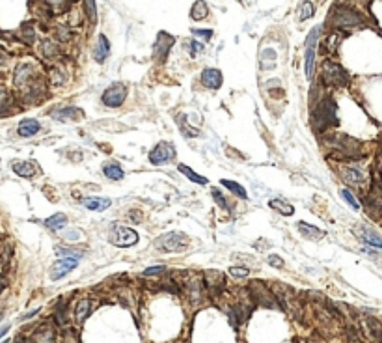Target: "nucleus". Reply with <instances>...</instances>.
Instances as JSON below:
<instances>
[{
	"instance_id": "nucleus-1",
	"label": "nucleus",
	"mask_w": 382,
	"mask_h": 343,
	"mask_svg": "<svg viewBox=\"0 0 382 343\" xmlns=\"http://www.w3.org/2000/svg\"><path fill=\"white\" fill-rule=\"evenodd\" d=\"M313 123L319 129H328L338 125V116H336V103L332 99H323L319 107L313 110Z\"/></svg>"
},
{
	"instance_id": "nucleus-2",
	"label": "nucleus",
	"mask_w": 382,
	"mask_h": 343,
	"mask_svg": "<svg viewBox=\"0 0 382 343\" xmlns=\"http://www.w3.org/2000/svg\"><path fill=\"white\" fill-rule=\"evenodd\" d=\"M332 22L338 28H356L364 22L362 17L356 9L345 6H334L332 9Z\"/></svg>"
},
{
	"instance_id": "nucleus-3",
	"label": "nucleus",
	"mask_w": 382,
	"mask_h": 343,
	"mask_svg": "<svg viewBox=\"0 0 382 343\" xmlns=\"http://www.w3.org/2000/svg\"><path fill=\"white\" fill-rule=\"evenodd\" d=\"M189 244H191V239L183 235V233H179V231L164 233L163 237H159L155 241L157 250L166 252V254H170V252H183Z\"/></svg>"
},
{
	"instance_id": "nucleus-4",
	"label": "nucleus",
	"mask_w": 382,
	"mask_h": 343,
	"mask_svg": "<svg viewBox=\"0 0 382 343\" xmlns=\"http://www.w3.org/2000/svg\"><path fill=\"white\" fill-rule=\"evenodd\" d=\"M323 80L326 86H347L349 75L340 64L326 60L323 64Z\"/></svg>"
},
{
	"instance_id": "nucleus-5",
	"label": "nucleus",
	"mask_w": 382,
	"mask_h": 343,
	"mask_svg": "<svg viewBox=\"0 0 382 343\" xmlns=\"http://www.w3.org/2000/svg\"><path fill=\"white\" fill-rule=\"evenodd\" d=\"M248 293H250V297L254 300V304H263L265 308H280V302L274 297V293H270L261 282H252Z\"/></svg>"
},
{
	"instance_id": "nucleus-6",
	"label": "nucleus",
	"mask_w": 382,
	"mask_h": 343,
	"mask_svg": "<svg viewBox=\"0 0 382 343\" xmlns=\"http://www.w3.org/2000/svg\"><path fill=\"white\" fill-rule=\"evenodd\" d=\"M108 241H110L114 246L125 248V246H133V244L138 243V233H136L135 229L125 228V226H112L110 235H108Z\"/></svg>"
},
{
	"instance_id": "nucleus-7",
	"label": "nucleus",
	"mask_w": 382,
	"mask_h": 343,
	"mask_svg": "<svg viewBox=\"0 0 382 343\" xmlns=\"http://www.w3.org/2000/svg\"><path fill=\"white\" fill-rule=\"evenodd\" d=\"M174 159H176V148H174L170 142L157 144L155 148L151 150V153H149L151 165H157V166L168 165V163L174 161Z\"/></svg>"
},
{
	"instance_id": "nucleus-8",
	"label": "nucleus",
	"mask_w": 382,
	"mask_h": 343,
	"mask_svg": "<svg viewBox=\"0 0 382 343\" xmlns=\"http://www.w3.org/2000/svg\"><path fill=\"white\" fill-rule=\"evenodd\" d=\"M319 36H321V26L313 28L308 36V41H306V77L312 80L313 79V67H315V45L319 41Z\"/></svg>"
},
{
	"instance_id": "nucleus-9",
	"label": "nucleus",
	"mask_w": 382,
	"mask_h": 343,
	"mask_svg": "<svg viewBox=\"0 0 382 343\" xmlns=\"http://www.w3.org/2000/svg\"><path fill=\"white\" fill-rule=\"evenodd\" d=\"M127 97V86L125 84H114L110 86L108 90H105L103 93V103H105L106 107L110 108H116V107H121L123 105V101Z\"/></svg>"
},
{
	"instance_id": "nucleus-10",
	"label": "nucleus",
	"mask_w": 382,
	"mask_h": 343,
	"mask_svg": "<svg viewBox=\"0 0 382 343\" xmlns=\"http://www.w3.org/2000/svg\"><path fill=\"white\" fill-rule=\"evenodd\" d=\"M174 41H176V39H174L170 34H166V32H161V34H159V37H157V41H155V47H153V58H155V62L163 64L164 60H166V56H168V52H170Z\"/></svg>"
},
{
	"instance_id": "nucleus-11",
	"label": "nucleus",
	"mask_w": 382,
	"mask_h": 343,
	"mask_svg": "<svg viewBox=\"0 0 382 343\" xmlns=\"http://www.w3.org/2000/svg\"><path fill=\"white\" fill-rule=\"evenodd\" d=\"M205 278H203V282H205V286L207 289H209V293L211 295H216V293H222V289H224V274L218 271H205V274H203Z\"/></svg>"
},
{
	"instance_id": "nucleus-12",
	"label": "nucleus",
	"mask_w": 382,
	"mask_h": 343,
	"mask_svg": "<svg viewBox=\"0 0 382 343\" xmlns=\"http://www.w3.org/2000/svg\"><path fill=\"white\" fill-rule=\"evenodd\" d=\"M77 265H78V259H73V257H64V259H60V261H56L54 267H52L50 278L60 280L62 276H65L67 272H71L73 269H77Z\"/></svg>"
},
{
	"instance_id": "nucleus-13",
	"label": "nucleus",
	"mask_w": 382,
	"mask_h": 343,
	"mask_svg": "<svg viewBox=\"0 0 382 343\" xmlns=\"http://www.w3.org/2000/svg\"><path fill=\"white\" fill-rule=\"evenodd\" d=\"M52 116L60 120V122H75V120H80L84 112L77 107H69V108H60V110H52Z\"/></svg>"
},
{
	"instance_id": "nucleus-14",
	"label": "nucleus",
	"mask_w": 382,
	"mask_h": 343,
	"mask_svg": "<svg viewBox=\"0 0 382 343\" xmlns=\"http://www.w3.org/2000/svg\"><path fill=\"white\" fill-rule=\"evenodd\" d=\"M356 231H358V237H360L364 243L371 244V246H375L377 250H381L382 248V241L379 233H375L373 229H368L366 226H356Z\"/></svg>"
},
{
	"instance_id": "nucleus-15",
	"label": "nucleus",
	"mask_w": 382,
	"mask_h": 343,
	"mask_svg": "<svg viewBox=\"0 0 382 343\" xmlns=\"http://www.w3.org/2000/svg\"><path fill=\"white\" fill-rule=\"evenodd\" d=\"M222 73L218 71V69H212V67H209V69H205L203 71V75H201V82H203V86H207V88H211V90H218L220 86H222Z\"/></svg>"
},
{
	"instance_id": "nucleus-16",
	"label": "nucleus",
	"mask_w": 382,
	"mask_h": 343,
	"mask_svg": "<svg viewBox=\"0 0 382 343\" xmlns=\"http://www.w3.org/2000/svg\"><path fill=\"white\" fill-rule=\"evenodd\" d=\"M13 172L21 177H34L39 168L34 161H19V163H13Z\"/></svg>"
},
{
	"instance_id": "nucleus-17",
	"label": "nucleus",
	"mask_w": 382,
	"mask_h": 343,
	"mask_svg": "<svg viewBox=\"0 0 382 343\" xmlns=\"http://www.w3.org/2000/svg\"><path fill=\"white\" fill-rule=\"evenodd\" d=\"M93 54H95V60H97L99 64H103L106 58H108V54H110V43H108V39H106L103 34H101L99 39H97V43H95V50H93Z\"/></svg>"
},
{
	"instance_id": "nucleus-18",
	"label": "nucleus",
	"mask_w": 382,
	"mask_h": 343,
	"mask_svg": "<svg viewBox=\"0 0 382 343\" xmlns=\"http://www.w3.org/2000/svg\"><path fill=\"white\" fill-rule=\"evenodd\" d=\"M32 343H56V332L45 325L35 332V336L32 338Z\"/></svg>"
},
{
	"instance_id": "nucleus-19",
	"label": "nucleus",
	"mask_w": 382,
	"mask_h": 343,
	"mask_svg": "<svg viewBox=\"0 0 382 343\" xmlns=\"http://www.w3.org/2000/svg\"><path fill=\"white\" fill-rule=\"evenodd\" d=\"M82 205L90 211H105L112 205V201L108 198H84L82 200Z\"/></svg>"
},
{
	"instance_id": "nucleus-20",
	"label": "nucleus",
	"mask_w": 382,
	"mask_h": 343,
	"mask_svg": "<svg viewBox=\"0 0 382 343\" xmlns=\"http://www.w3.org/2000/svg\"><path fill=\"white\" fill-rule=\"evenodd\" d=\"M39 129H41V125L35 122V120L26 118V120H22V122L19 123V135L21 136H34L35 133H39Z\"/></svg>"
},
{
	"instance_id": "nucleus-21",
	"label": "nucleus",
	"mask_w": 382,
	"mask_h": 343,
	"mask_svg": "<svg viewBox=\"0 0 382 343\" xmlns=\"http://www.w3.org/2000/svg\"><path fill=\"white\" fill-rule=\"evenodd\" d=\"M341 177L345 179L347 183H354V185H358V183H362V181H366V175H364L358 168H351V166H347V168L341 170Z\"/></svg>"
},
{
	"instance_id": "nucleus-22",
	"label": "nucleus",
	"mask_w": 382,
	"mask_h": 343,
	"mask_svg": "<svg viewBox=\"0 0 382 343\" xmlns=\"http://www.w3.org/2000/svg\"><path fill=\"white\" fill-rule=\"evenodd\" d=\"M90 310H92V302H90V300L88 299L78 300L77 308H75V319H77L78 325L84 323V319L88 317V314H90Z\"/></svg>"
},
{
	"instance_id": "nucleus-23",
	"label": "nucleus",
	"mask_w": 382,
	"mask_h": 343,
	"mask_svg": "<svg viewBox=\"0 0 382 343\" xmlns=\"http://www.w3.org/2000/svg\"><path fill=\"white\" fill-rule=\"evenodd\" d=\"M103 173H105L108 179H112V181H121V179L125 177V173H123V170H121V166L116 165V163H108V165H105Z\"/></svg>"
},
{
	"instance_id": "nucleus-24",
	"label": "nucleus",
	"mask_w": 382,
	"mask_h": 343,
	"mask_svg": "<svg viewBox=\"0 0 382 343\" xmlns=\"http://www.w3.org/2000/svg\"><path fill=\"white\" fill-rule=\"evenodd\" d=\"M298 229L302 231V235L310 237V239H321V237L325 235V231H321L319 228L310 226V224H306V222H300V224H298Z\"/></svg>"
},
{
	"instance_id": "nucleus-25",
	"label": "nucleus",
	"mask_w": 382,
	"mask_h": 343,
	"mask_svg": "<svg viewBox=\"0 0 382 343\" xmlns=\"http://www.w3.org/2000/svg\"><path fill=\"white\" fill-rule=\"evenodd\" d=\"M179 172H181V173H183L187 179H191V181L198 183V185H207V177H201V175H198V173L192 170V168H189V166L179 165Z\"/></svg>"
},
{
	"instance_id": "nucleus-26",
	"label": "nucleus",
	"mask_w": 382,
	"mask_h": 343,
	"mask_svg": "<svg viewBox=\"0 0 382 343\" xmlns=\"http://www.w3.org/2000/svg\"><path fill=\"white\" fill-rule=\"evenodd\" d=\"M65 222H67V218H65V214L64 213H56V214H52L50 218H47V222H45V226L49 229H60L62 226H65Z\"/></svg>"
},
{
	"instance_id": "nucleus-27",
	"label": "nucleus",
	"mask_w": 382,
	"mask_h": 343,
	"mask_svg": "<svg viewBox=\"0 0 382 343\" xmlns=\"http://www.w3.org/2000/svg\"><path fill=\"white\" fill-rule=\"evenodd\" d=\"M207 13H209V9H207L205 2H196V4L192 6L191 15H192V19H194V21H203V19L207 17Z\"/></svg>"
},
{
	"instance_id": "nucleus-28",
	"label": "nucleus",
	"mask_w": 382,
	"mask_h": 343,
	"mask_svg": "<svg viewBox=\"0 0 382 343\" xmlns=\"http://www.w3.org/2000/svg\"><path fill=\"white\" fill-rule=\"evenodd\" d=\"M30 73H32L30 65H19V67H17V71H15V84H17V86L26 84V80H28Z\"/></svg>"
},
{
	"instance_id": "nucleus-29",
	"label": "nucleus",
	"mask_w": 382,
	"mask_h": 343,
	"mask_svg": "<svg viewBox=\"0 0 382 343\" xmlns=\"http://www.w3.org/2000/svg\"><path fill=\"white\" fill-rule=\"evenodd\" d=\"M270 207L276 209V211H280V213H282L283 216H291V214L295 213V209H293V205H289V203H285L283 200H270Z\"/></svg>"
},
{
	"instance_id": "nucleus-30",
	"label": "nucleus",
	"mask_w": 382,
	"mask_h": 343,
	"mask_svg": "<svg viewBox=\"0 0 382 343\" xmlns=\"http://www.w3.org/2000/svg\"><path fill=\"white\" fill-rule=\"evenodd\" d=\"M366 325H368L369 330H371L375 343H381V323L377 321L375 317H368V319H366Z\"/></svg>"
},
{
	"instance_id": "nucleus-31",
	"label": "nucleus",
	"mask_w": 382,
	"mask_h": 343,
	"mask_svg": "<svg viewBox=\"0 0 382 343\" xmlns=\"http://www.w3.org/2000/svg\"><path fill=\"white\" fill-rule=\"evenodd\" d=\"M222 185L227 186V188H229V190H231L235 196H239V198H242V200H244V198H248L246 190H244V188H242L239 183H233V181H227V179H224V181H222Z\"/></svg>"
},
{
	"instance_id": "nucleus-32",
	"label": "nucleus",
	"mask_w": 382,
	"mask_h": 343,
	"mask_svg": "<svg viewBox=\"0 0 382 343\" xmlns=\"http://www.w3.org/2000/svg\"><path fill=\"white\" fill-rule=\"evenodd\" d=\"M56 52L58 49H56V45H54V41H50V39H45V41H43V54H45V56L52 58V56H56Z\"/></svg>"
},
{
	"instance_id": "nucleus-33",
	"label": "nucleus",
	"mask_w": 382,
	"mask_h": 343,
	"mask_svg": "<svg viewBox=\"0 0 382 343\" xmlns=\"http://www.w3.org/2000/svg\"><path fill=\"white\" fill-rule=\"evenodd\" d=\"M47 6L54 7V9H52V13H64L65 9H69L71 7V4L69 2H47Z\"/></svg>"
},
{
	"instance_id": "nucleus-34",
	"label": "nucleus",
	"mask_w": 382,
	"mask_h": 343,
	"mask_svg": "<svg viewBox=\"0 0 382 343\" xmlns=\"http://www.w3.org/2000/svg\"><path fill=\"white\" fill-rule=\"evenodd\" d=\"M313 4L312 2H304L302 4V13H300V21H306V19H310V17H313Z\"/></svg>"
},
{
	"instance_id": "nucleus-35",
	"label": "nucleus",
	"mask_w": 382,
	"mask_h": 343,
	"mask_svg": "<svg viewBox=\"0 0 382 343\" xmlns=\"http://www.w3.org/2000/svg\"><path fill=\"white\" fill-rule=\"evenodd\" d=\"M21 34H22V37H26V43H34L35 32H34V28H32V24H24V26L21 28Z\"/></svg>"
},
{
	"instance_id": "nucleus-36",
	"label": "nucleus",
	"mask_w": 382,
	"mask_h": 343,
	"mask_svg": "<svg viewBox=\"0 0 382 343\" xmlns=\"http://www.w3.org/2000/svg\"><path fill=\"white\" fill-rule=\"evenodd\" d=\"M212 198H214V201H216V203H218L222 209H227V211H231V207L227 205L226 198L222 196V192H220V190H216V188H214V190H212Z\"/></svg>"
},
{
	"instance_id": "nucleus-37",
	"label": "nucleus",
	"mask_w": 382,
	"mask_h": 343,
	"mask_svg": "<svg viewBox=\"0 0 382 343\" xmlns=\"http://www.w3.org/2000/svg\"><path fill=\"white\" fill-rule=\"evenodd\" d=\"M60 343H78L77 334H75L71 329L64 330V334H62V338H60Z\"/></svg>"
},
{
	"instance_id": "nucleus-38",
	"label": "nucleus",
	"mask_w": 382,
	"mask_h": 343,
	"mask_svg": "<svg viewBox=\"0 0 382 343\" xmlns=\"http://www.w3.org/2000/svg\"><path fill=\"white\" fill-rule=\"evenodd\" d=\"M58 254L65 257H73V259H78V257L84 254V250H67V248H58Z\"/></svg>"
},
{
	"instance_id": "nucleus-39",
	"label": "nucleus",
	"mask_w": 382,
	"mask_h": 343,
	"mask_svg": "<svg viewBox=\"0 0 382 343\" xmlns=\"http://www.w3.org/2000/svg\"><path fill=\"white\" fill-rule=\"evenodd\" d=\"M229 274H231L233 278H246L248 269H244V267H231V269H229Z\"/></svg>"
},
{
	"instance_id": "nucleus-40",
	"label": "nucleus",
	"mask_w": 382,
	"mask_h": 343,
	"mask_svg": "<svg viewBox=\"0 0 382 343\" xmlns=\"http://www.w3.org/2000/svg\"><path fill=\"white\" fill-rule=\"evenodd\" d=\"M84 7H86V11H88V15H90V21L92 22L97 21V15H95V2H86Z\"/></svg>"
},
{
	"instance_id": "nucleus-41",
	"label": "nucleus",
	"mask_w": 382,
	"mask_h": 343,
	"mask_svg": "<svg viewBox=\"0 0 382 343\" xmlns=\"http://www.w3.org/2000/svg\"><path fill=\"white\" fill-rule=\"evenodd\" d=\"M341 196H343V198H345V200H347L349 203L353 205V209H358V203H356V198H354L353 194L349 192L347 188H345V190H341Z\"/></svg>"
},
{
	"instance_id": "nucleus-42",
	"label": "nucleus",
	"mask_w": 382,
	"mask_h": 343,
	"mask_svg": "<svg viewBox=\"0 0 382 343\" xmlns=\"http://www.w3.org/2000/svg\"><path fill=\"white\" fill-rule=\"evenodd\" d=\"M336 41H338V43L341 41L340 34H332V36L328 37V41H326V47H328L330 50H336Z\"/></svg>"
},
{
	"instance_id": "nucleus-43",
	"label": "nucleus",
	"mask_w": 382,
	"mask_h": 343,
	"mask_svg": "<svg viewBox=\"0 0 382 343\" xmlns=\"http://www.w3.org/2000/svg\"><path fill=\"white\" fill-rule=\"evenodd\" d=\"M161 272H164L163 265H161V267H149V269L144 271V276H155V274H161Z\"/></svg>"
},
{
	"instance_id": "nucleus-44",
	"label": "nucleus",
	"mask_w": 382,
	"mask_h": 343,
	"mask_svg": "<svg viewBox=\"0 0 382 343\" xmlns=\"http://www.w3.org/2000/svg\"><path fill=\"white\" fill-rule=\"evenodd\" d=\"M199 50H203V45H199L198 41H191V56H198Z\"/></svg>"
},
{
	"instance_id": "nucleus-45",
	"label": "nucleus",
	"mask_w": 382,
	"mask_h": 343,
	"mask_svg": "<svg viewBox=\"0 0 382 343\" xmlns=\"http://www.w3.org/2000/svg\"><path fill=\"white\" fill-rule=\"evenodd\" d=\"M192 32L199 37H205V39H211L212 37V30H192Z\"/></svg>"
},
{
	"instance_id": "nucleus-46",
	"label": "nucleus",
	"mask_w": 382,
	"mask_h": 343,
	"mask_svg": "<svg viewBox=\"0 0 382 343\" xmlns=\"http://www.w3.org/2000/svg\"><path fill=\"white\" fill-rule=\"evenodd\" d=\"M269 263L272 265V267H283V259L278 256H269Z\"/></svg>"
},
{
	"instance_id": "nucleus-47",
	"label": "nucleus",
	"mask_w": 382,
	"mask_h": 343,
	"mask_svg": "<svg viewBox=\"0 0 382 343\" xmlns=\"http://www.w3.org/2000/svg\"><path fill=\"white\" fill-rule=\"evenodd\" d=\"M129 216H133V218H131L133 222H142L140 213H138V211H131V213H129Z\"/></svg>"
},
{
	"instance_id": "nucleus-48",
	"label": "nucleus",
	"mask_w": 382,
	"mask_h": 343,
	"mask_svg": "<svg viewBox=\"0 0 382 343\" xmlns=\"http://www.w3.org/2000/svg\"><path fill=\"white\" fill-rule=\"evenodd\" d=\"M9 330V325H4V327H0V338L6 336V332Z\"/></svg>"
},
{
	"instance_id": "nucleus-49",
	"label": "nucleus",
	"mask_w": 382,
	"mask_h": 343,
	"mask_svg": "<svg viewBox=\"0 0 382 343\" xmlns=\"http://www.w3.org/2000/svg\"><path fill=\"white\" fill-rule=\"evenodd\" d=\"M4 287H6V280H4V278H2V276H0V291H2Z\"/></svg>"
},
{
	"instance_id": "nucleus-50",
	"label": "nucleus",
	"mask_w": 382,
	"mask_h": 343,
	"mask_svg": "<svg viewBox=\"0 0 382 343\" xmlns=\"http://www.w3.org/2000/svg\"><path fill=\"white\" fill-rule=\"evenodd\" d=\"M2 99H4V90H0V103H2Z\"/></svg>"
},
{
	"instance_id": "nucleus-51",
	"label": "nucleus",
	"mask_w": 382,
	"mask_h": 343,
	"mask_svg": "<svg viewBox=\"0 0 382 343\" xmlns=\"http://www.w3.org/2000/svg\"><path fill=\"white\" fill-rule=\"evenodd\" d=\"M4 343H9V340H6V342H4Z\"/></svg>"
}]
</instances>
